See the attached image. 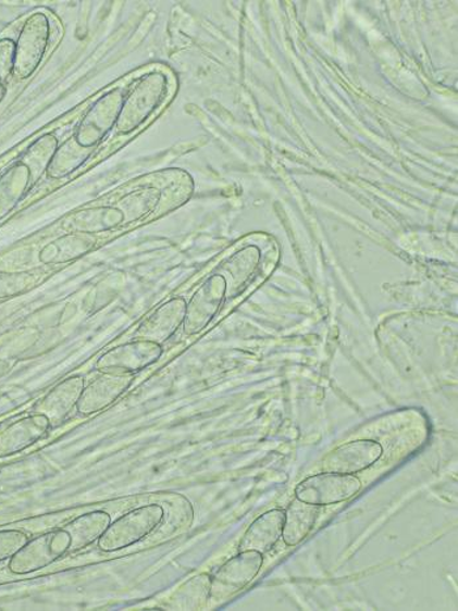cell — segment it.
Returning a JSON list of instances; mask_svg holds the SVG:
<instances>
[{
  "mask_svg": "<svg viewBox=\"0 0 458 611\" xmlns=\"http://www.w3.org/2000/svg\"><path fill=\"white\" fill-rule=\"evenodd\" d=\"M29 541L21 531H0V562L11 559Z\"/></svg>",
  "mask_w": 458,
  "mask_h": 611,
  "instance_id": "26",
  "label": "cell"
},
{
  "mask_svg": "<svg viewBox=\"0 0 458 611\" xmlns=\"http://www.w3.org/2000/svg\"><path fill=\"white\" fill-rule=\"evenodd\" d=\"M361 490V482L351 474L321 473L298 485L296 499L305 503L326 507L351 499Z\"/></svg>",
  "mask_w": 458,
  "mask_h": 611,
  "instance_id": "3",
  "label": "cell"
},
{
  "mask_svg": "<svg viewBox=\"0 0 458 611\" xmlns=\"http://www.w3.org/2000/svg\"><path fill=\"white\" fill-rule=\"evenodd\" d=\"M109 525H111V516L107 512L95 511L76 518L63 529L70 536V549L77 551L98 541Z\"/></svg>",
  "mask_w": 458,
  "mask_h": 611,
  "instance_id": "18",
  "label": "cell"
},
{
  "mask_svg": "<svg viewBox=\"0 0 458 611\" xmlns=\"http://www.w3.org/2000/svg\"><path fill=\"white\" fill-rule=\"evenodd\" d=\"M163 520V507L158 504L139 507L109 525L99 539V548L106 552L131 548L157 529Z\"/></svg>",
  "mask_w": 458,
  "mask_h": 611,
  "instance_id": "2",
  "label": "cell"
},
{
  "mask_svg": "<svg viewBox=\"0 0 458 611\" xmlns=\"http://www.w3.org/2000/svg\"><path fill=\"white\" fill-rule=\"evenodd\" d=\"M124 100L122 89L115 88L96 101L76 127L74 138L77 144L87 148L98 146L117 125Z\"/></svg>",
  "mask_w": 458,
  "mask_h": 611,
  "instance_id": "7",
  "label": "cell"
},
{
  "mask_svg": "<svg viewBox=\"0 0 458 611\" xmlns=\"http://www.w3.org/2000/svg\"><path fill=\"white\" fill-rule=\"evenodd\" d=\"M211 577L202 574L190 578L174 591L170 601L165 604L168 609L174 610H198L202 609L210 600Z\"/></svg>",
  "mask_w": 458,
  "mask_h": 611,
  "instance_id": "22",
  "label": "cell"
},
{
  "mask_svg": "<svg viewBox=\"0 0 458 611\" xmlns=\"http://www.w3.org/2000/svg\"><path fill=\"white\" fill-rule=\"evenodd\" d=\"M49 38L50 24L47 15L37 12L29 16L16 42L14 67L16 78L24 80L35 74L47 53Z\"/></svg>",
  "mask_w": 458,
  "mask_h": 611,
  "instance_id": "6",
  "label": "cell"
},
{
  "mask_svg": "<svg viewBox=\"0 0 458 611\" xmlns=\"http://www.w3.org/2000/svg\"><path fill=\"white\" fill-rule=\"evenodd\" d=\"M125 223L124 215L117 208L112 205H95L74 212L67 219L64 228L69 234L94 236L111 233Z\"/></svg>",
  "mask_w": 458,
  "mask_h": 611,
  "instance_id": "14",
  "label": "cell"
},
{
  "mask_svg": "<svg viewBox=\"0 0 458 611\" xmlns=\"http://www.w3.org/2000/svg\"><path fill=\"white\" fill-rule=\"evenodd\" d=\"M84 379L83 377L75 376L64 379L63 383L50 391L44 398L40 407H38L37 414L47 416L50 426H58L76 408L77 402L83 394Z\"/></svg>",
  "mask_w": 458,
  "mask_h": 611,
  "instance_id": "16",
  "label": "cell"
},
{
  "mask_svg": "<svg viewBox=\"0 0 458 611\" xmlns=\"http://www.w3.org/2000/svg\"><path fill=\"white\" fill-rule=\"evenodd\" d=\"M161 197H163L161 191L148 186V188L135 190L122 197L117 209L124 215L125 222H139L158 208Z\"/></svg>",
  "mask_w": 458,
  "mask_h": 611,
  "instance_id": "23",
  "label": "cell"
},
{
  "mask_svg": "<svg viewBox=\"0 0 458 611\" xmlns=\"http://www.w3.org/2000/svg\"><path fill=\"white\" fill-rule=\"evenodd\" d=\"M262 564L263 554L253 550L240 551L231 558L211 577L210 600L219 603L238 594L260 574Z\"/></svg>",
  "mask_w": 458,
  "mask_h": 611,
  "instance_id": "5",
  "label": "cell"
},
{
  "mask_svg": "<svg viewBox=\"0 0 458 611\" xmlns=\"http://www.w3.org/2000/svg\"><path fill=\"white\" fill-rule=\"evenodd\" d=\"M382 444L358 440L344 444L326 456L322 467L327 473L357 474L376 464L382 459Z\"/></svg>",
  "mask_w": 458,
  "mask_h": 611,
  "instance_id": "9",
  "label": "cell"
},
{
  "mask_svg": "<svg viewBox=\"0 0 458 611\" xmlns=\"http://www.w3.org/2000/svg\"><path fill=\"white\" fill-rule=\"evenodd\" d=\"M5 369H8V365H5L3 362H0V375H2Z\"/></svg>",
  "mask_w": 458,
  "mask_h": 611,
  "instance_id": "29",
  "label": "cell"
},
{
  "mask_svg": "<svg viewBox=\"0 0 458 611\" xmlns=\"http://www.w3.org/2000/svg\"><path fill=\"white\" fill-rule=\"evenodd\" d=\"M50 422L47 416L35 414L10 424L0 433V457L21 453L34 446L48 434Z\"/></svg>",
  "mask_w": 458,
  "mask_h": 611,
  "instance_id": "13",
  "label": "cell"
},
{
  "mask_svg": "<svg viewBox=\"0 0 458 611\" xmlns=\"http://www.w3.org/2000/svg\"><path fill=\"white\" fill-rule=\"evenodd\" d=\"M16 43L11 38L0 40V85L14 74Z\"/></svg>",
  "mask_w": 458,
  "mask_h": 611,
  "instance_id": "27",
  "label": "cell"
},
{
  "mask_svg": "<svg viewBox=\"0 0 458 611\" xmlns=\"http://www.w3.org/2000/svg\"><path fill=\"white\" fill-rule=\"evenodd\" d=\"M94 148L83 147L75 138H70L58 146L53 159L47 171L51 179H61L71 175L87 162L92 155Z\"/></svg>",
  "mask_w": 458,
  "mask_h": 611,
  "instance_id": "21",
  "label": "cell"
},
{
  "mask_svg": "<svg viewBox=\"0 0 458 611\" xmlns=\"http://www.w3.org/2000/svg\"><path fill=\"white\" fill-rule=\"evenodd\" d=\"M5 95H8V89H5V87L3 85H0V102L3 101V99L5 98Z\"/></svg>",
  "mask_w": 458,
  "mask_h": 611,
  "instance_id": "28",
  "label": "cell"
},
{
  "mask_svg": "<svg viewBox=\"0 0 458 611\" xmlns=\"http://www.w3.org/2000/svg\"><path fill=\"white\" fill-rule=\"evenodd\" d=\"M168 78L160 71L140 76L122 104L117 128L120 134H132L157 112L168 96Z\"/></svg>",
  "mask_w": 458,
  "mask_h": 611,
  "instance_id": "1",
  "label": "cell"
},
{
  "mask_svg": "<svg viewBox=\"0 0 458 611\" xmlns=\"http://www.w3.org/2000/svg\"><path fill=\"white\" fill-rule=\"evenodd\" d=\"M57 148L58 139L53 134H47L34 141L27 152L24 153L21 163L29 170L32 184L37 183L44 173L48 171Z\"/></svg>",
  "mask_w": 458,
  "mask_h": 611,
  "instance_id": "24",
  "label": "cell"
},
{
  "mask_svg": "<svg viewBox=\"0 0 458 611\" xmlns=\"http://www.w3.org/2000/svg\"><path fill=\"white\" fill-rule=\"evenodd\" d=\"M225 280L223 276L215 275L205 283L199 289L195 298H193L189 308H186L184 320V331L189 336L197 334L209 325L212 317L215 316L218 308L224 298Z\"/></svg>",
  "mask_w": 458,
  "mask_h": 611,
  "instance_id": "10",
  "label": "cell"
},
{
  "mask_svg": "<svg viewBox=\"0 0 458 611\" xmlns=\"http://www.w3.org/2000/svg\"><path fill=\"white\" fill-rule=\"evenodd\" d=\"M133 383V375H114V373H104V375L90 383L87 388L83 389L79 402L76 404L77 411L82 415H90L99 413L125 394Z\"/></svg>",
  "mask_w": 458,
  "mask_h": 611,
  "instance_id": "11",
  "label": "cell"
},
{
  "mask_svg": "<svg viewBox=\"0 0 458 611\" xmlns=\"http://www.w3.org/2000/svg\"><path fill=\"white\" fill-rule=\"evenodd\" d=\"M70 550V536L58 529L42 534L23 546L11 558L10 571L15 575H28L53 564Z\"/></svg>",
  "mask_w": 458,
  "mask_h": 611,
  "instance_id": "4",
  "label": "cell"
},
{
  "mask_svg": "<svg viewBox=\"0 0 458 611\" xmlns=\"http://www.w3.org/2000/svg\"><path fill=\"white\" fill-rule=\"evenodd\" d=\"M186 304L184 300L174 299L161 306L140 325L135 338L161 345L170 339L177 327L184 323Z\"/></svg>",
  "mask_w": 458,
  "mask_h": 611,
  "instance_id": "12",
  "label": "cell"
},
{
  "mask_svg": "<svg viewBox=\"0 0 458 611\" xmlns=\"http://www.w3.org/2000/svg\"><path fill=\"white\" fill-rule=\"evenodd\" d=\"M92 236L66 234L60 239L48 244L40 253V261L45 265H62L86 255L92 250Z\"/></svg>",
  "mask_w": 458,
  "mask_h": 611,
  "instance_id": "19",
  "label": "cell"
},
{
  "mask_svg": "<svg viewBox=\"0 0 458 611\" xmlns=\"http://www.w3.org/2000/svg\"><path fill=\"white\" fill-rule=\"evenodd\" d=\"M161 352L163 350H161L160 345L135 339L131 344L115 347V349L106 352L96 366L102 373L133 375V373L145 370L146 366L157 362Z\"/></svg>",
  "mask_w": 458,
  "mask_h": 611,
  "instance_id": "8",
  "label": "cell"
},
{
  "mask_svg": "<svg viewBox=\"0 0 458 611\" xmlns=\"http://www.w3.org/2000/svg\"><path fill=\"white\" fill-rule=\"evenodd\" d=\"M321 507L305 503L299 499H295L288 506L283 525V541L289 548L305 541L308 534L312 532L315 523H318Z\"/></svg>",
  "mask_w": 458,
  "mask_h": 611,
  "instance_id": "17",
  "label": "cell"
},
{
  "mask_svg": "<svg viewBox=\"0 0 458 611\" xmlns=\"http://www.w3.org/2000/svg\"><path fill=\"white\" fill-rule=\"evenodd\" d=\"M30 184V172L22 163L3 173L0 177V221L17 208Z\"/></svg>",
  "mask_w": 458,
  "mask_h": 611,
  "instance_id": "20",
  "label": "cell"
},
{
  "mask_svg": "<svg viewBox=\"0 0 458 611\" xmlns=\"http://www.w3.org/2000/svg\"><path fill=\"white\" fill-rule=\"evenodd\" d=\"M285 519L286 513L283 510L263 513L245 532L240 543V551L253 550L267 554V552L273 550L282 538Z\"/></svg>",
  "mask_w": 458,
  "mask_h": 611,
  "instance_id": "15",
  "label": "cell"
},
{
  "mask_svg": "<svg viewBox=\"0 0 458 611\" xmlns=\"http://www.w3.org/2000/svg\"><path fill=\"white\" fill-rule=\"evenodd\" d=\"M37 280L32 273H0V299L21 296L34 288Z\"/></svg>",
  "mask_w": 458,
  "mask_h": 611,
  "instance_id": "25",
  "label": "cell"
}]
</instances>
